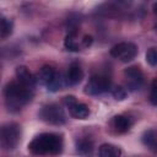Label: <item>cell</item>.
<instances>
[{
	"instance_id": "obj_17",
	"label": "cell",
	"mask_w": 157,
	"mask_h": 157,
	"mask_svg": "<svg viewBox=\"0 0 157 157\" xmlns=\"http://www.w3.org/2000/svg\"><path fill=\"white\" fill-rule=\"evenodd\" d=\"M12 21L6 18V17H1V25H0V36L1 38H6L11 34L12 32Z\"/></svg>"
},
{
	"instance_id": "obj_6",
	"label": "cell",
	"mask_w": 157,
	"mask_h": 157,
	"mask_svg": "<svg viewBox=\"0 0 157 157\" xmlns=\"http://www.w3.org/2000/svg\"><path fill=\"white\" fill-rule=\"evenodd\" d=\"M112 87V81L107 76H92L85 87V92L91 96H98L108 92Z\"/></svg>"
},
{
	"instance_id": "obj_2",
	"label": "cell",
	"mask_w": 157,
	"mask_h": 157,
	"mask_svg": "<svg viewBox=\"0 0 157 157\" xmlns=\"http://www.w3.org/2000/svg\"><path fill=\"white\" fill-rule=\"evenodd\" d=\"M28 150L33 155H58L63 151V137L53 132L40 134L28 144Z\"/></svg>"
},
{
	"instance_id": "obj_8",
	"label": "cell",
	"mask_w": 157,
	"mask_h": 157,
	"mask_svg": "<svg viewBox=\"0 0 157 157\" xmlns=\"http://www.w3.org/2000/svg\"><path fill=\"white\" fill-rule=\"evenodd\" d=\"M16 76H17V81L21 85H23V86H26L27 88H31V90L34 88L36 77L29 72V70L26 66H23V65L17 66L16 67Z\"/></svg>"
},
{
	"instance_id": "obj_16",
	"label": "cell",
	"mask_w": 157,
	"mask_h": 157,
	"mask_svg": "<svg viewBox=\"0 0 157 157\" xmlns=\"http://www.w3.org/2000/svg\"><path fill=\"white\" fill-rule=\"evenodd\" d=\"M64 45L70 52H78L80 50V45L76 40V32H69V34L65 37Z\"/></svg>"
},
{
	"instance_id": "obj_20",
	"label": "cell",
	"mask_w": 157,
	"mask_h": 157,
	"mask_svg": "<svg viewBox=\"0 0 157 157\" xmlns=\"http://www.w3.org/2000/svg\"><path fill=\"white\" fill-rule=\"evenodd\" d=\"M146 61L151 66H156L157 65V49L156 48H150L146 52Z\"/></svg>"
},
{
	"instance_id": "obj_24",
	"label": "cell",
	"mask_w": 157,
	"mask_h": 157,
	"mask_svg": "<svg viewBox=\"0 0 157 157\" xmlns=\"http://www.w3.org/2000/svg\"><path fill=\"white\" fill-rule=\"evenodd\" d=\"M152 11H153V13L157 16V2H155V4L152 5Z\"/></svg>"
},
{
	"instance_id": "obj_12",
	"label": "cell",
	"mask_w": 157,
	"mask_h": 157,
	"mask_svg": "<svg viewBox=\"0 0 157 157\" xmlns=\"http://www.w3.org/2000/svg\"><path fill=\"white\" fill-rule=\"evenodd\" d=\"M76 151L81 156H91L93 153V144L88 139H81L76 142Z\"/></svg>"
},
{
	"instance_id": "obj_23",
	"label": "cell",
	"mask_w": 157,
	"mask_h": 157,
	"mask_svg": "<svg viewBox=\"0 0 157 157\" xmlns=\"http://www.w3.org/2000/svg\"><path fill=\"white\" fill-rule=\"evenodd\" d=\"M92 43H93V38H92V36L86 34V36L83 37V39H82V44H83V47H90Z\"/></svg>"
},
{
	"instance_id": "obj_4",
	"label": "cell",
	"mask_w": 157,
	"mask_h": 157,
	"mask_svg": "<svg viewBox=\"0 0 157 157\" xmlns=\"http://www.w3.org/2000/svg\"><path fill=\"white\" fill-rule=\"evenodd\" d=\"M39 118L52 125H63L66 121V115L63 108L56 103H50L42 107L39 112Z\"/></svg>"
},
{
	"instance_id": "obj_14",
	"label": "cell",
	"mask_w": 157,
	"mask_h": 157,
	"mask_svg": "<svg viewBox=\"0 0 157 157\" xmlns=\"http://www.w3.org/2000/svg\"><path fill=\"white\" fill-rule=\"evenodd\" d=\"M113 125L118 132H125L130 129L131 121L125 115H115L113 119Z\"/></svg>"
},
{
	"instance_id": "obj_25",
	"label": "cell",
	"mask_w": 157,
	"mask_h": 157,
	"mask_svg": "<svg viewBox=\"0 0 157 157\" xmlns=\"http://www.w3.org/2000/svg\"><path fill=\"white\" fill-rule=\"evenodd\" d=\"M155 28H156V29H157V23H156V25H155Z\"/></svg>"
},
{
	"instance_id": "obj_10",
	"label": "cell",
	"mask_w": 157,
	"mask_h": 157,
	"mask_svg": "<svg viewBox=\"0 0 157 157\" xmlns=\"http://www.w3.org/2000/svg\"><path fill=\"white\" fill-rule=\"evenodd\" d=\"M98 156L99 157H120L121 156V150L112 144H103L101 145L98 150Z\"/></svg>"
},
{
	"instance_id": "obj_9",
	"label": "cell",
	"mask_w": 157,
	"mask_h": 157,
	"mask_svg": "<svg viewBox=\"0 0 157 157\" xmlns=\"http://www.w3.org/2000/svg\"><path fill=\"white\" fill-rule=\"evenodd\" d=\"M69 112H70V115L75 119H86L90 114V109L86 104L83 103H75L74 105H71L69 108Z\"/></svg>"
},
{
	"instance_id": "obj_5",
	"label": "cell",
	"mask_w": 157,
	"mask_h": 157,
	"mask_svg": "<svg viewBox=\"0 0 157 157\" xmlns=\"http://www.w3.org/2000/svg\"><path fill=\"white\" fill-rule=\"evenodd\" d=\"M136 54H137V47L134 43H129V42L118 43L110 49V55L119 59L123 63L131 61L136 56Z\"/></svg>"
},
{
	"instance_id": "obj_22",
	"label": "cell",
	"mask_w": 157,
	"mask_h": 157,
	"mask_svg": "<svg viewBox=\"0 0 157 157\" xmlns=\"http://www.w3.org/2000/svg\"><path fill=\"white\" fill-rule=\"evenodd\" d=\"M64 103L70 108L71 105H74L75 103H77V101H76V98L74 96H66V97H64Z\"/></svg>"
},
{
	"instance_id": "obj_13",
	"label": "cell",
	"mask_w": 157,
	"mask_h": 157,
	"mask_svg": "<svg viewBox=\"0 0 157 157\" xmlns=\"http://www.w3.org/2000/svg\"><path fill=\"white\" fill-rule=\"evenodd\" d=\"M55 75H56V71H55L52 66H49V65H44V66L39 70L37 77H38V80H39L42 83H44V85L47 86V85L54 78Z\"/></svg>"
},
{
	"instance_id": "obj_19",
	"label": "cell",
	"mask_w": 157,
	"mask_h": 157,
	"mask_svg": "<svg viewBox=\"0 0 157 157\" xmlns=\"http://www.w3.org/2000/svg\"><path fill=\"white\" fill-rule=\"evenodd\" d=\"M112 94H113V97H114L117 101H124V99L126 98V96H128V92H126V90H125L124 87L117 86V87L113 88Z\"/></svg>"
},
{
	"instance_id": "obj_3",
	"label": "cell",
	"mask_w": 157,
	"mask_h": 157,
	"mask_svg": "<svg viewBox=\"0 0 157 157\" xmlns=\"http://www.w3.org/2000/svg\"><path fill=\"white\" fill-rule=\"evenodd\" d=\"M21 137V128L16 123H7L1 128V146L10 151L17 147Z\"/></svg>"
},
{
	"instance_id": "obj_18",
	"label": "cell",
	"mask_w": 157,
	"mask_h": 157,
	"mask_svg": "<svg viewBox=\"0 0 157 157\" xmlns=\"http://www.w3.org/2000/svg\"><path fill=\"white\" fill-rule=\"evenodd\" d=\"M63 86V78H61V75L56 72V75L54 76V78L47 85L48 90L52 91V92H56L58 90H60V87Z\"/></svg>"
},
{
	"instance_id": "obj_11",
	"label": "cell",
	"mask_w": 157,
	"mask_h": 157,
	"mask_svg": "<svg viewBox=\"0 0 157 157\" xmlns=\"http://www.w3.org/2000/svg\"><path fill=\"white\" fill-rule=\"evenodd\" d=\"M82 77H83V72H82L81 67L77 64H72L67 71V76H66L67 82L70 85H76L82 80Z\"/></svg>"
},
{
	"instance_id": "obj_15",
	"label": "cell",
	"mask_w": 157,
	"mask_h": 157,
	"mask_svg": "<svg viewBox=\"0 0 157 157\" xmlns=\"http://www.w3.org/2000/svg\"><path fill=\"white\" fill-rule=\"evenodd\" d=\"M142 144L151 148L152 151H157V131L147 130L142 135Z\"/></svg>"
},
{
	"instance_id": "obj_21",
	"label": "cell",
	"mask_w": 157,
	"mask_h": 157,
	"mask_svg": "<svg viewBox=\"0 0 157 157\" xmlns=\"http://www.w3.org/2000/svg\"><path fill=\"white\" fill-rule=\"evenodd\" d=\"M150 101H151V103H152L153 105H157V78H155L153 82H152Z\"/></svg>"
},
{
	"instance_id": "obj_1",
	"label": "cell",
	"mask_w": 157,
	"mask_h": 157,
	"mask_svg": "<svg viewBox=\"0 0 157 157\" xmlns=\"http://www.w3.org/2000/svg\"><path fill=\"white\" fill-rule=\"evenodd\" d=\"M5 104L10 112H18L33 97V90L27 88L18 81H11L4 90Z\"/></svg>"
},
{
	"instance_id": "obj_7",
	"label": "cell",
	"mask_w": 157,
	"mask_h": 157,
	"mask_svg": "<svg viewBox=\"0 0 157 157\" xmlns=\"http://www.w3.org/2000/svg\"><path fill=\"white\" fill-rule=\"evenodd\" d=\"M124 75L126 77V86L131 91H136L142 86L144 82V74L137 66H130L125 69Z\"/></svg>"
}]
</instances>
